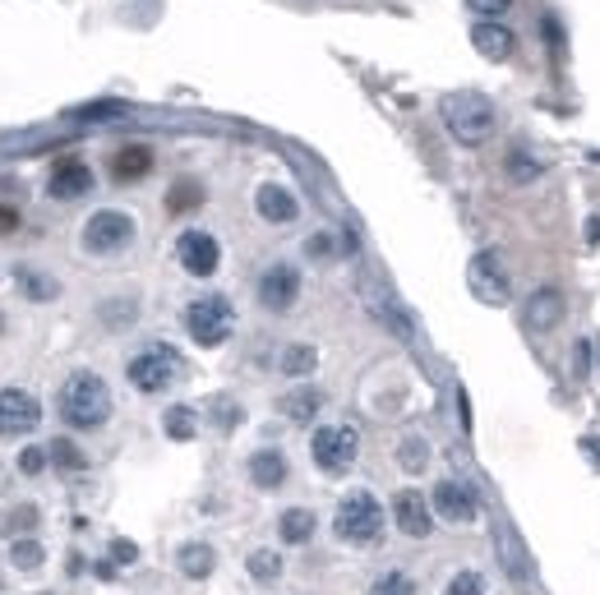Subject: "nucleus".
Here are the masks:
<instances>
[{
    "mask_svg": "<svg viewBox=\"0 0 600 595\" xmlns=\"http://www.w3.org/2000/svg\"><path fill=\"white\" fill-rule=\"evenodd\" d=\"M439 116H444L448 134L457 143H467V148H480V143H490L494 130H499V111L485 93L476 88H457V93H444L439 97Z\"/></svg>",
    "mask_w": 600,
    "mask_h": 595,
    "instance_id": "obj_1",
    "label": "nucleus"
},
{
    "mask_svg": "<svg viewBox=\"0 0 600 595\" xmlns=\"http://www.w3.org/2000/svg\"><path fill=\"white\" fill-rule=\"evenodd\" d=\"M60 420L70 429H97L111 420V388L93 369H79L60 388Z\"/></svg>",
    "mask_w": 600,
    "mask_h": 595,
    "instance_id": "obj_2",
    "label": "nucleus"
},
{
    "mask_svg": "<svg viewBox=\"0 0 600 595\" xmlns=\"http://www.w3.org/2000/svg\"><path fill=\"white\" fill-rule=\"evenodd\" d=\"M333 531L342 545H374V540L384 536V508H379V499H374L370 489L347 494V499L337 503Z\"/></svg>",
    "mask_w": 600,
    "mask_h": 595,
    "instance_id": "obj_3",
    "label": "nucleus"
},
{
    "mask_svg": "<svg viewBox=\"0 0 600 595\" xmlns=\"http://www.w3.org/2000/svg\"><path fill=\"white\" fill-rule=\"evenodd\" d=\"M236 328V310H231L227 296H199L190 300V310H185V333L194 337L199 346H222Z\"/></svg>",
    "mask_w": 600,
    "mask_h": 595,
    "instance_id": "obj_4",
    "label": "nucleus"
},
{
    "mask_svg": "<svg viewBox=\"0 0 600 595\" xmlns=\"http://www.w3.org/2000/svg\"><path fill=\"white\" fill-rule=\"evenodd\" d=\"M360 453V434L351 425H319L310 439V457L324 476H342Z\"/></svg>",
    "mask_w": 600,
    "mask_h": 595,
    "instance_id": "obj_5",
    "label": "nucleus"
},
{
    "mask_svg": "<svg viewBox=\"0 0 600 595\" xmlns=\"http://www.w3.org/2000/svg\"><path fill=\"white\" fill-rule=\"evenodd\" d=\"M125 374H130V383L139 388V393H162V388L176 383L180 356L171 351V346H148V351H139V356L125 365Z\"/></svg>",
    "mask_w": 600,
    "mask_h": 595,
    "instance_id": "obj_6",
    "label": "nucleus"
},
{
    "mask_svg": "<svg viewBox=\"0 0 600 595\" xmlns=\"http://www.w3.org/2000/svg\"><path fill=\"white\" fill-rule=\"evenodd\" d=\"M467 286L480 305H508L513 296V282H508V268L494 250H480L476 259L467 263Z\"/></svg>",
    "mask_w": 600,
    "mask_h": 595,
    "instance_id": "obj_7",
    "label": "nucleus"
},
{
    "mask_svg": "<svg viewBox=\"0 0 600 595\" xmlns=\"http://www.w3.org/2000/svg\"><path fill=\"white\" fill-rule=\"evenodd\" d=\"M134 240V217L120 208H102L84 222V250L88 254H120Z\"/></svg>",
    "mask_w": 600,
    "mask_h": 595,
    "instance_id": "obj_8",
    "label": "nucleus"
},
{
    "mask_svg": "<svg viewBox=\"0 0 600 595\" xmlns=\"http://www.w3.org/2000/svg\"><path fill=\"white\" fill-rule=\"evenodd\" d=\"M42 425V406L28 388H0V439H19Z\"/></svg>",
    "mask_w": 600,
    "mask_h": 595,
    "instance_id": "obj_9",
    "label": "nucleus"
},
{
    "mask_svg": "<svg viewBox=\"0 0 600 595\" xmlns=\"http://www.w3.org/2000/svg\"><path fill=\"white\" fill-rule=\"evenodd\" d=\"M430 508L444 517V522L462 526V522H476V512H480V499H476V489L462 485V480H439L430 494Z\"/></svg>",
    "mask_w": 600,
    "mask_h": 595,
    "instance_id": "obj_10",
    "label": "nucleus"
},
{
    "mask_svg": "<svg viewBox=\"0 0 600 595\" xmlns=\"http://www.w3.org/2000/svg\"><path fill=\"white\" fill-rule=\"evenodd\" d=\"M176 259L190 277H213L217 263H222V245H217V236H208V231H185V236L176 240Z\"/></svg>",
    "mask_w": 600,
    "mask_h": 595,
    "instance_id": "obj_11",
    "label": "nucleus"
},
{
    "mask_svg": "<svg viewBox=\"0 0 600 595\" xmlns=\"http://www.w3.org/2000/svg\"><path fill=\"white\" fill-rule=\"evenodd\" d=\"M300 296V273L291 268V263H273V268H264V277H259V305L273 314H287L291 305H296Z\"/></svg>",
    "mask_w": 600,
    "mask_h": 595,
    "instance_id": "obj_12",
    "label": "nucleus"
},
{
    "mask_svg": "<svg viewBox=\"0 0 600 595\" xmlns=\"http://www.w3.org/2000/svg\"><path fill=\"white\" fill-rule=\"evenodd\" d=\"M393 522L402 526V536L425 540L434 531V508L420 489H397L393 494Z\"/></svg>",
    "mask_w": 600,
    "mask_h": 595,
    "instance_id": "obj_13",
    "label": "nucleus"
},
{
    "mask_svg": "<svg viewBox=\"0 0 600 595\" xmlns=\"http://www.w3.org/2000/svg\"><path fill=\"white\" fill-rule=\"evenodd\" d=\"M88 190H93V167H88V162H79V157H60L56 167H51V176H47L51 199L74 203V199H84Z\"/></svg>",
    "mask_w": 600,
    "mask_h": 595,
    "instance_id": "obj_14",
    "label": "nucleus"
},
{
    "mask_svg": "<svg viewBox=\"0 0 600 595\" xmlns=\"http://www.w3.org/2000/svg\"><path fill=\"white\" fill-rule=\"evenodd\" d=\"M254 208H259V217L264 222H273V227H287V222H296L300 217V203H296V194L287 190V185H259V194H254Z\"/></svg>",
    "mask_w": 600,
    "mask_h": 595,
    "instance_id": "obj_15",
    "label": "nucleus"
},
{
    "mask_svg": "<svg viewBox=\"0 0 600 595\" xmlns=\"http://www.w3.org/2000/svg\"><path fill=\"white\" fill-rule=\"evenodd\" d=\"M471 47L485 60H508L517 51V37H513V28H504V19H480V24L471 28Z\"/></svg>",
    "mask_w": 600,
    "mask_h": 595,
    "instance_id": "obj_16",
    "label": "nucleus"
},
{
    "mask_svg": "<svg viewBox=\"0 0 600 595\" xmlns=\"http://www.w3.org/2000/svg\"><path fill=\"white\" fill-rule=\"evenodd\" d=\"M153 171V148L148 143H125L111 153V180L116 185H134V180H144Z\"/></svg>",
    "mask_w": 600,
    "mask_h": 595,
    "instance_id": "obj_17",
    "label": "nucleus"
},
{
    "mask_svg": "<svg viewBox=\"0 0 600 595\" xmlns=\"http://www.w3.org/2000/svg\"><path fill=\"white\" fill-rule=\"evenodd\" d=\"M564 296L554 291V286H545V291H536V296L527 300V328H536V333H550V328H559L564 323Z\"/></svg>",
    "mask_w": 600,
    "mask_h": 595,
    "instance_id": "obj_18",
    "label": "nucleus"
},
{
    "mask_svg": "<svg viewBox=\"0 0 600 595\" xmlns=\"http://www.w3.org/2000/svg\"><path fill=\"white\" fill-rule=\"evenodd\" d=\"M287 471H291V466H287V457L277 453V448H259V453L250 457V480L259 489H282V485H287Z\"/></svg>",
    "mask_w": 600,
    "mask_h": 595,
    "instance_id": "obj_19",
    "label": "nucleus"
},
{
    "mask_svg": "<svg viewBox=\"0 0 600 595\" xmlns=\"http://www.w3.org/2000/svg\"><path fill=\"white\" fill-rule=\"evenodd\" d=\"M176 563H180V572H185L190 582H204V577H213L217 554H213V545H204V540H190V545H180Z\"/></svg>",
    "mask_w": 600,
    "mask_h": 595,
    "instance_id": "obj_20",
    "label": "nucleus"
},
{
    "mask_svg": "<svg viewBox=\"0 0 600 595\" xmlns=\"http://www.w3.org/2000/svg\"><path fill=\"white\" fill-rule=\"evenodd\" d=\"M314 512L310 508H287L282 517H277V536H282V545H310L314 536Z\"/></svg>",
    "mask_w": 600,
    "mask_h": 595,
    "instance_id": "obj_21",
    "label": "nucleus"
},
{
    "mask_svg": "<svg viewBox=\"0 0 600 595\" xmlns=\"http://www.w3.org/2000/svg\"><path fill=\"white\" fill-rule=\"evenodd\" d=\"M204 203V185L194 176H180V180H171V190H167V213L171 217H185V213H194Z\"/></svg>",
    "mask_w": 600,
    "mask_h": 595,
    "instance_id": "obj_22",
    "label": "nucleus"
},
{
    "mask_svg": "<svg viewBox=\"0 0 600 595\" xmlns=\"http://www.w3.org/2000/svg\"><path fill=\"white\" fill-rule=\"evenodd\" d=\"M319 406H324V397L314 393V388H291V393L282 397V416L296 420V425H310V420L319 416Z\"/></svg>",
    "mask_w": 600,
    "mask_h": 595,
    "instance_id": "obj_23",
    "label": "nucleus"
},
{
    "mask_svg": "<svg viewBox=\"0 0 600 595\" xmlns=\"http://www.w3.org/2000/svg\"><path fill=\"white\" fill-rule=\"evenodd\" d=\"M245 568H250V577L259 586H273L277 577H282V554H277V549H254L250 559H245Z\"/></svg>",
    "mask_w": 600,
    "mask_h": 595,
    "instance_id": "obj_24",
    "label": "nucleus"
},
{
    "mask_svg": "<svg viewBox=\"0 0 600 595\" xmlns=\"http://www.w3.org/2000/svg\"><path fill=\"white\" fill-rule=\"evenodd\" d=\"M162 429H167V439L190 443L194 434H199V416H194L190 406H171L167 416H162Z\"/></svg>",
    "mask_w": 600,
    "mask_h": 595,
    "instance_id": "obj_25",
    "label": "nucleus"
},
{
    "mask_svg": "<svg viewBox=\"0 0 600 595\" xmlns=\"http://www.w3.org/2000/svg\"><path fill=\"white\" fill-rule=\"evenodd\" d=\"M47 453H51V466H56V471H65V476H79V471H88V457L79 453L70 439H51Z\"/></svg>",
    "mask_w": 600,
    "mask_h": 595,
    "instance_id": "obj_26",
    "label": "nucleus"
},
{
    "mask_svg": "<svg viewBox=\"0 0 600 595\" xmlns=\"http://www.w3.org/2000/svg\"><path fill=\"white\" fill-rule=\"evenodd\" d=\"M10 563H14L19 572H37L42 563H47V549L37 545L33 536H19V540L10 545Z\"/></svg>",
    "mask_w": 600,
    "mask_h": 595,
    "instance_id": "obj_27",
    "label": "nucleus"
},
{
    "mask_svg": "<svg viewBox=\"0 0 600 595\" xmlns=\"http://www.w3.org/2000/svg\"><path fill=\"white\" fill-rule=\"evenodd\" d=\"M319 365V351L305 342H291L287 351H282V374H291V379H300V374H310V369Z\"/></svg>",
    "mask_w": 600,
    "mask_h": 595,
    "instance_id": "obj_28",
    "label": "nucleus"
},
{
    "mask_svg": "<svg viewBox=\"0 0 600 595\" xmlns=\"http://www.w3.org/2000/svg\"><path fill=\"white\" fill-rule=\"evenodd\" d=\"M19 282H24V291L33 300H51L60 291L56 286V277H42V273H33V268H19Z\"/></svg>",
    "mask_w": 600,
    "mask_h": 595,
    "instance_id": "obj_29",
    "label": "nucleus"
},
{
    "mask_svg": "<svg viewBox=\"0 0 600 595\" xmlns=\"http://www.w3.org/2000/svg\"><path fill=\"white\" fill-rule=\"evenodd\" d=\"M33 526H37V508H33V503H19V508H14L10 517L0 522V531L19 540V531H33Z\"/></svg>",
    "mask_w": 600,
    "mask_h": 595,
    "instance_id": "obj_30",
    "label": "nucleus"
},
{
    "mask_svg": "<svg viewBox=\"0 0 600 595\" xmlns=\"http://www.w3.org/2000/svg\"><path fill=\"white\" fill-rule=\"evenodd\" d=\"M370 595H416V582H411L407 572H384V577L370 586Z\"/></svg>",
    "mask_w": 600,
    "mask_h": 595,
    "instance_id": "obj_31",
    "label": "nucleus"
},
{
    "mask_svg": "<svg viewBox=\"0 0 600 595\" xmlns=\"http://www.w3.org/2000/svg\"><path fill=\"white\" fill-rule=\"evenodd\" d=\"M397 462H402V471H425V462H430V448H425V439H407V443H402Z\"/></svg>",
    "mask_w": 600,
    "mask_h": 595,
    "instance_id": "obj_32",
    "label": "nucleus"
},
{
    "mask_svg": "<svg viewBox=\"0 0 600 595\" xmlns=\"http://www.w3.org/2000/svg\"><path fill=\"white\" fill-rule=\"evenodd\" d=\"M448 595H485V577L480 572H457L448 582Z\"/></svg>",
    "mask_w": 600,
    "mask_h": 595,
    "instance_id": "obj_33",
    "label": "nucleus"
},
{
    "mask_svg": "<svg viewBox=\"0 0 600 595\" xmlns=\"http://www.w3.org/2000/svg\"><path fill=\"white\" fill-rule=\"evenodd\" d=\"M47 462H51L47 448H24V453H19V471H24V476H42Z\"/></svg>",
    "mask_w": 600,
    "mask_h": 595,
    "instance_id": "obj_34",
    "label": "nucleus"
},
{
    "mask_svg": "<svg viewBox=\"0 0 600 595\" xmlns=\"http://www.w3.org/2000/svg\"><path fill=\"white\" fill-rule=\"evenodd\" d=\"M513 10V0H467V14H480V19H504Z\"/></svg>",
    "mask_w": 600,
    "mask_h": 595,
    "instance_id": "obj_35",
    "label": "nucleus"
},
{
    "mask_svg": "<svg viewBox=\"0 0 600 595\" xmlns=\"http://www.w3.org/2000/svg\"><path fill=\"white\" fill-rule=\"evenodd\" d=\"M508 176H513V180H531V176H540V162H531L527 153H513V157H508Z\"/></svg>",
    "mask_w": 600,
    "mask_h": 595,
    "instance_id": "obj_36",
    "label": "nucleus"
},
{
    "mask_svg": "<svg viewBox=\"0 0 600 595\" xmlns=\"http://www.w3.org/2000/svg\"><path fill=\"white\" fill-rule=\"evenodd\" d=\"M305 254H310V259H333V236H328V231H314V236L305 240Z\"/></svg>",
    "mask_w": 600,
    "mask_h": 595,
    "instance_id": "obj_37",
    "label": "nucleus"
},
{
    "mask_svg": "<svg viewBox=\"0 0 600 595\" xmlns=\"http://www.w3.org/2000/svg\"><path fill=\"white\" fill-rule=\"evenodd\" d=\"M111 559L116 563H139V545H134V540H111Z\"/></svg>",
    "mask_w": 600,
    "mask_h": 595,
    "instance_id": "obj_38",
    "label": "nucleus"
},
{
    "mask_svg": "<svg viewBox=\"0 0 600 595\" xmlns=\"http://www.w3.org/2000/svg\"><path fill=\"white\" fill-rule=\"evenodd\" d=\"M10 231H19V208L0 203V236H10Z\"/></svg>",
    "mask_w": 600,
    "mask_h": 595,
    "instance_id": "obj_39",
    "label": "nucleus"
},
{
    "mask_svg": "<svg viewBox=\"0 0 600 595\" xmlns=\"http://www.w3.org/2000/svg\"><path fill=\"white\" fill-rule=\"evenodd\" d=\"M240 420V406H231V402H217V425L222 429H231Z\"/></svg>",
    "mask_w": 600,
    "mask_h": 595,
    "instance_id": "obj_40",
    "label": "nucleus"
},
{
    "mask_svg": "<svg viewBox=\"0 0 600 595\" xmlns=\"http://www.w3.org/2000/svg\"><path fill=\"white\" fill-rule=\"evenodd\" d=\"M587 240H591V245H596V240H600V217H596V222H591V227H587Z\"/></svg>",
    "mask_w": 600,
    "mask_h": 595,
    "instance_id": "obj_41",
    "label": "nucleus"
},
{
    "mask_svg": "<svg viewBox=\"0 0 600 595\" xmlns=\"http://www.w3.org/2000/svg\"><path fill=\"white\" fill-rule=\"evenodd\" d=\"M582 448H587V453H591V457H596V462H600V443H596V439H587V443H582Z\"/></svg>",
    "mask_w": 600,
    "mask_h": 595,
    "instance_id": "obj_42",
    "label": "nucleus"
},
{
    "mask_svg": "<svg viewBox=\"0 0 600 595\" xmlns=\"http://www.w3.org/2000/svg\"><path fill=\"white\" fill-rule=\"evenodd\" d=\"M0 333H5V314H0Z\"/></svg>",
    "mask_w": 600,
    "mask_h": 595,
    "instance_id": "obj_43",
    "label": "nucleus"
}]
</instances>
